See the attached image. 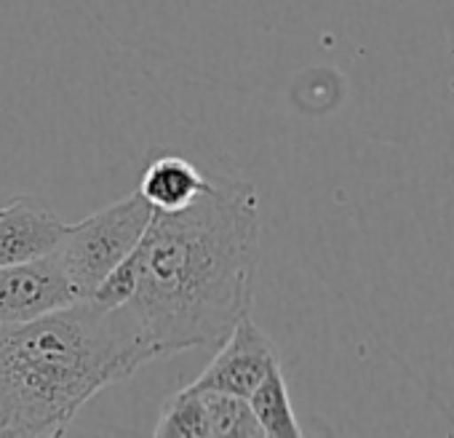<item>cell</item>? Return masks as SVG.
<instances>
[{"instance_id": "cell-3", "label": "cell", "mask_w": 454, "mask_h": 438, "mask_svg": "<svg viewBox=\"0 0 454 438\" xmlns=\"http://www.w3.org/2000/svg\"><path fill=\"white\" fill-rule=\"evenodd\" d=\"M153 206L131 192L75 225H67L54 260L81 297H89L94 286L129 257L153 223Z\"/></svg>"}, {"instance_id": "cell-7", "label": "cell", "mask_w": 454, "mask_h": 438, "mask_svg": "<svg viewBox=\"0 0 454 438\" xmlns=\"http://www.w3.org/2000/svg\"><path fill=\"white\" fill-rule=\"evenodd\" d=\"M206 187L208 174H203L192 160L163 153L147 163L137 192L153 206V211H176L190 206Z\"/></svg>"}, {"instance_id": "cell-1", "label": "cell", "mask_w": 454, "mask_h": 438, "mask_svg": "<svg viewBox=\"0 0 454 438\" xmlns=\"http://www.w3.org/2000/svg\"><path fill=\"white\" fill-rule=\"evenodd\" d=\"M254 184L208 174L184 208L155 211L139 241V284L126 305L150 361L219 342L252 313L260 265Z\"/></svg>"}, {"instance_id": "cell-11", "label": "cell", "mask_w": 454, "mask_h": 438, "mask_svg": "<svg viewBox=\"0 0 454 438\" xmlns=\"http://www.w3.org/2000/svg\"><path fill=\"white\" fill-rule=\"evenodd\" d=\"M139 246V244H137ZM139 270H142V262H139V249H134L129 257H123L97 286L94 292L89 294L94 302L105 305V308H123L131 302L134 292H137V284H139Z\"/></svg>"}, {"instance_id": "cell-5", "label": "cell", "mask_w": 454, "mask_h": 438, "mask_svg": "<svg viewBox=\"0 0 454 438\" xmlns=\"http://www.w3.org/2000/svg\"><path fill=\"white\" fill-rule=\"evenodd\" d=\"M83 300L51 257L0 265V324H25Z\"/></svg>"}, {"instance_id": "cell-10", "label": "cell", "mask_w": 454, "mask_h": 438, "mask_svg": "<svg viewBox=\"0 0 454 438\" xmlns=\"http://www.w3.org/2000/svg\"><path fill=\"white\" fill-rule=\"evenodd\" d=\"M158 438H208L206 435V414H203V401L198 390L182 387L174 393L163 409L160 419L153 430Z\"/></svg>"}, {"instance_id": "cell-6", "label": "cell", "mask_w": 454, "mask_h": 438, "mask_svg": "<svg viewBox=\"0 0 454 438\" xmlns=\"http://www.w3.org/2000/svg\"><path fill=\"white\" fill-rule=\"evenodd\" d=\"M67 231L54 208L33 195H17L0 208V265L51 257Z\"/></svg>"}, {"instance_id": "cell-9", "label": "cell", "mask_w": 454, "mask_h": 438, "mask_svg": "<svg viewBox=\"0 0 454 438\" xmlns=\"http://www.w3.org/2000/svg\"><path fill=\"white\" fill-rule=\"evenodd\" d=\"M206 414V435L219 438H257L262 435L254 411L247 398L219 393V390H198Z\"/></svg>"}, {"instance_id": "cell-2", "label": "cell", "mask_w": 454, "mask_h": 438, "mask_svg": "<svg viewBox=\"0 0 454 438\" xmlns=\"http://www.w3.org/2000/svg\"><path fill=\"white\" fill-rule=\"evenodd\" d=\"M150 364L131 310L91 297L25 324H0V433L62 435L107 385Z\"/></svg>"}, {"instance_id": "cell-8", "label": "cell", "mask_w": 454, "mask_h": 438, "mask_svg": "<svg viewBox=\"0 0 454 438\" xmlns=\"http://www.w3.org/2000/svg\"><path fill=\"white\" fill-rule=\"evenodd\" d=\"M247 401L254 411V419H257L262 435H270V438L302 435V427L294 417V406H292V395H289V385L281 372V364L270 366V372L262 377V382L252 390V395Z\"/></svg>"}, {"instance_id": "cell-4", "label": "cell", "mask_w": 454, "mask_h": 438, "mask_svg": "<svg viewBox=\"0 0 454 438\" xmlns=\"http://www.w3.org/2000/svg\"><path fill=\"white\" fill-rule=\"evenodd\" d=\"M216 356L206 369L187 385L190 390H219L249 398L252 390L262 382L273 364H278L276 348L268 334L252 321V313L244 316L222 340Z\"/></svg>"}]
</instances>
